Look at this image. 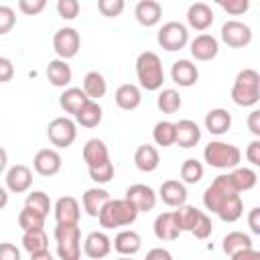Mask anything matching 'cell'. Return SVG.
I'll return each instance as SVG.
<instances>
[{"label": "cell", "mask_w": 260, "mask_h": 260, "mask_svg": "<svg viewBox=\"0 0 260 260\" xmlns=\"http://www.w3.org/2000/svg\"><path fill=\"white\" fill-rule=\"evenodd\" d=\"M203 205L207 207V211L215 213L219 219L223 221H238L244 213V201L240 197V193L234 191L228 173L217 175L211 185L203 191Z\"/></svg>", "instance_id": "obj_1"}, {"label": "cell", "mask_w": 260, "mask_h": 260, "mask_svg": "<svg viewBox=\"0 0 260 260\" xmlns=\"http://www.w3.org/2000/svg\"><path fill=\"white\" fill-rule=\"evenodd\" d=\"M232 100L236 106H242V108H250V106L258 104V100H260V75L256 69L246 67V69L238 71L234 85H232Z\"/></svg>", "instance_id": "obj_2"}, {"label": "cell", "mask_w": 260, "mask_h": 260, "mask_svg": "<svg viewBox=\"0 0 260 260\" xmlns=\"http://www.w3.org/2000/svg\"><path fill=\"white\" fill-rule=\"evenodd\" d=\"M98 10L102 12V16L114 18V16L122 14V10H124V0H100V2H98Z\"/></svg>", "instance_id": "obj_45"}, {"label": "cell", "mask_w": 260, "mask_h": 260, "mask_svg": "<svg viewBox=\"0 0 260 260\" xmlns=\"http://www.w3.org/2000/svg\"><path fill=\"white\" fill-rule=\"evenodd\" d=\"M45 73H47V79H49L55 87H65V85H69V81H71V77H73L69 63L63 61V59H53V61H49Z\"/></svg>", "instance_id": "obj_30"}, {"label": "cell", "mask_w": 260, "mask_h": 260, "mask_svg": "<svg viewBox=\"0 0 260 260\" xmlns=\"http://www.w3.org/2000/svg\"><path fill=\"white\" fill-rule=\"evenodd\" d=\"M152 138L158 146H173L175 144V122H169V120L156 122L152 130Z\"/></svg>", "instance_id": "obj_37"}, {"label": "cell", "mask_w": 260, "mask_h": 260, "mask_svg": "<svg viewBox=\"0 0 260 260\" xmlns=\"http://www.w3.org/2000/svg\"><path fill=\"white\" fill-rule=\"evenodd\" d=\"M0 260H20V250L10 242H0Z\"/></svg>", "instance_id": "obj_49"}, {"label": "cell", "mask_w": 260, "mask_h": 260, "mask_svg": "<svg viewBox=\"0 0 260 260\" xmlns=\"http://www.w3.org/2000/svg\"><path fill=\"white\" fill-rule=\"evenodd\" d=\"M189 49H191V55H193L197 61H211V59H215L217 53H219V43H217V39H215L213 35L201 32V35H197V37L191 41Z\"/></svg>", "instance_id": "obj_14"}, {"label": "cell", "mask_w": 260, "mask_h": 260, "mask_svg": "<svg viewBox=\"0 0 260 260\" xmlns=\"http://www.w3.org/2000/svg\"><path fill=\"white\" fill-rule=\"evenodd\" d=\"M221 248H223V252H225L228 256H232V254H236V252H240V250L252 248V238H250L248 234L236 230V232H230V234L223 238Z\"/></svg>", "instance_id": "obj_36"}, {"label": "cell", "mask_w": 260, "mask_h": 260, "mask_svg": "<svg viewBox=\"0 0 260 260\" xmlns=\"http://www.w3.org/2000/svg\"><path fill=\"white\" fill-rule=\"evenodd\" d=\"M232 260H260V252L254 250V248H246V250H240L236 254L230 256Z\"/></svg>", "instance_id": "obj_55"}, {"label": "cell", "mask_w": 260, "mask_h": 260, "mask_svg": "<svg viewBox=\"0 0 260 260\" xmlns=\"http://www.w3.org/2000/svg\"><path fill=\"white\" fill-rule=\"evenodd\" d=\"M87 100H89V98L83 93L81 87H67V89L59 95V106H61L67 114H73V116H75Z\"/></svg>", "instance_id": "obj_33"}, {"label": "cell", "mask_w": 260, "mask_h": 260, "mask_svg": "<svg viewBox=\"0 0 260 260\" xmlns=\"http://www.w3.org/2000/svg\"><path fill=\"white\" fill-rule=\"evenodd\" d=\"M228 179L234 187L236 193H244V191H250L256 187L258 183V175L254 169H248V167H236L228 173Z\"/></svg>", "instance_id": "obj_24"}, {"label": "cell", "mask_w": 260, "mask_h": 260, "mask_svg": "<svg viewBox=\"0 0 260 260\" xmlns=\"http://www.w3.org/2000/svg\"><path fill=\"white\" fill-rule=\"evenodd\" d=\"M116 260H134L132 256H120V258H116Z\"/></svg>", "instance_id": "obj_59"}, {"label": "cell", "mask_w": 260, "mask_h": 260, "mask_svg": "<svg viewBox=\"0 0 260 260\" xmlns=\"http://www.w3.org/2000/svg\"><path fill=\"white\" fill-rule=\"evenodd\" d=\"M16 24V12L8 4H0V35H6Z\"/></svg>", "instance_id": "obj_44"}, {"label": "cell", "mask_w": 260, "mask_h": 260, "mask_svg": "<svg viewBox=\"0 0 260 260\" xmlns=\"http://www.w3.org/2000/svg\"><path fill=\"white\" fill-rule=\"evenodd\" d=\"M45 6H47L45 0H18V8H20V12L26 14V16L39 14L41 10H45Z\"/></svg>", "instance_id": "obj_48"}, {"label": "cell", "mask_w": 260, "mask_h": 260, "mask_svg": "<svg viewBox=\"0 0 260 260\" xmlns=\"http://www.w3.org/2000/svg\"><path fill=\"white\" fill-rule=\"evenodd\" d=\"M160 162V156H158V150L152 146V144H140L134 152V165L138 171L142 173H152Z\"/></svg>", "instance_id": "obj_29"}, {"label": "cell", "mask_w": 260, "mask_h": 260, "mask_svg": "<svg viewBox=\"0 0 260 260\" xmlns=\"http://www.w3.org/2000/svg\"><path fill=\"white\" fill-rule=\"evenodd\" d=\"M8 205V191L4 187H0V209H4Z\"/></svg>", "instance_id": "obj_58"}, {"label": "cell", "mask_w": 260, "mask_h": 260, "mask_svg": "<svg viewBox=\"0 0 260 260\" xmlns=\"http://www.w3.org/2000/svg\"><path fill=\"white\" fill-rule=\"evenodd\" d=\"M152 230H154V236L158 240H165V242H173V240H177L183 234L175 211H165V213L156 215Z\"/></svg>", "instance_id": "obj_15"}, {"label": "cell", "mask_w": 260, "mask_h": 260, "mask_svg": "<svg viewBox=\"0 0 260 260\" xmlns=\"http://www.w3.org/2000/svg\"><path fill=\"white\" fill-rule=\"evenodd\" d=\"M30 260H55V258L51 256V252H49V250H45V252H37V254H30Z\"/></svg>", "instance_id": "obj_56"}, {"label": "cell", "mask_w": 260, "mask_h": 260, "mask_svg": "<svg viewBox=\"0 0 260 260\" xmlns=\"http://www.w3.org/2000/svg\"><path fill=\"white\" fill-rule=\"evenodd\" d=\"M114 102L118 108L130 112V110H136L142 102V93H140V87L134 85V83H122L116 93H114Z\"/></svg>", "instance_id": "obj_23"}, {"label": "cell", "mask_w": 260, "mask_h": 260, "mask_svg": "<svg viewBox=\"0 0 260 260\" xmlns=\"http://www.w3.org/2000/svg\"><path fill=\"white\" fill-rule=\"evenodd\" d=\"M248 128H250V132L256 138H260V110H252L250 112V116H248Z\"/></svg>", "instance_id": "obj_52"}, {"label": "cell", "mask_w": 260, "mask_h": 260, "mask_svg": "<svg viewBox=\"0 0 260 260\" xmlns=\"http://www.w3.org/2000/svg\"><path fill=\"white\" fill-rule=\"evenodd\" d=\"M6 162H8V152L0 146V173H4V169H6Z\"/></svg>", "instance_id": "obj_57"}, {"label": "cell", "mask_w": 260, "mask_h": 260, "mask_svg": "<svg viewBox=\"0 0 260 260\" xmlns=\"http://www.w3.org/2000/svg\"><path fill=\"white\" fill-rule=\"evenodd\" d=\"M102 106L93 100H87L81 110L75 114V124L83 126V128H95L100 122H102Z\"/></svg>", "instance_id": "obj_32"}, {"label": "cell", "mask_w": 260, "mask_h": 260, "mask_svg": "<svg viewBox=\"0 0 260 260\" xmlns=\"http://www.w3.org/2000/svg\"><path fill=\"white\" fill-rule=\"evenodd\" d=\"M83 160L87 162V169L108 162L110 160V152H108L106 142L100 140V138H89L85 142V146H83Z\"/></svg>", "instance_id": "obj_27"}, {"label": "cell", "mask_w": 260, "mask_h": 260, "mask_svg": "<svg viewBox=\"0 0 260 260\" xmlns=\"http://www.w3.org/2000/svg\"><path fill=\"white\" fill-rule=\"evenodd\" d=\"M18 225L22 228V232L43 230L45 228V215H41L39 211L30 209V207H22L20 213H18Z\"/></svg>", "instance_id": "obj_38"}, {"label": "cell", "mask_w": 260, "mask_h": 260, "mask_svg": "<svg viewBox=\"0 0 260 260\" xmlns=\"http://www.w3.org/2000/svg\"><path fill=\"white\" fill-rule=\"evenodd\" d=\"M246 158H248V162H252L254 167L260 165V140H258V138H254V140L248 144V148H246Z\"/></svg>", "instance_id": "obj_51"}, {"label": "cell", "mask_w": 260, "mask_h": 260, "mask_svg": "<svg viewBox=\"0 0 260 260\" xmlns=\"http://www.w3.org/2000/svg\"><path fill=\"white\" fill-rule=\"evenodd\" d=\"M79 2L77 0H59L57 2V12L61 18L65 20H73L77 14H79Z\"/></svg>", "instance_id": "obj_46"}, {"label": "cell", "mask_w": 260, "mask_h": 260, "mask_svg": "<svg viewBox=\"0 0 260 260\" xmlns=\"http://www.w3.org/2000/svg\"><path fill=\"white\" fill-rule=\"evenodd\" d=\"M81 37L73 26H63L53 35V49L59 55V59L67 61L79 53Z\"/></svg>", "instance_id": "obj_9"}, {"label": "cell", "mask_w": 260, "mask_h": 260, "mask_svg": "<svg viewBox=\"0 0 260 260\" xmlns=\"http://www.w3.org/2000/svg\"><path fill=\"white\" fill-rule=\"evenodd\" d=\"M87 173H89L91 181H95L98 185L110 183V181L114 179V162H112V160H108V162H104V165L91 167V169H87Z\"/></svg>", "instance_id": "obj_42"}, {"label": "cell", "mask_w": 260, "mask_h": 260, "mask_svg": "<svg viewBox=\"0 0 260 260\" xmlns=\"http://www.w3.org/2000/svg\"><path fill=\"white\" fill-rule=\"evenodd\" d=\"M158 197L171 207H181L187 201V187L177 179L162 181V185L158 187Z\"/></svg>", "instance_id": "obj_21"}, {"label": "cell", "mask_w": 260, "mask_h": 260, "mask_svg": "<svg viewBox=\"0 0 260 260\" xmlns=\"http://www.w3.org/2000/svg\"><path fill=\"white\" fill-rule=\"evenodd\" d=\"M126 199L140 211H150L154 209L156 205V193L152 187L144 185V183H136V185H130L126 189Z\"/></svg>", "instance_id": "obj_12"}, {"label": "cell", "mask_w": 260, "mask_h": 260, "mask_svg": "<svg viewBox=\"0 0 260 260\" xmlns=\"http://www.w3.org/2000/svg\"><path fill=\"white\" fill-rule=\"evenodd\" d=\"M83 93L89 98V100H93V102H98L100 98H104L106 95V91H108V83H106V77L100 73V71H89V73H85V77H83Z\"/></svg>", "instance_id": "obj_31"}, {"label": "cell", "mask_w": 260, "mask_h": 260, "mask_svg": "<svg viewBox=\"0 0 260 260\" xmlns=\"http://www.w3.org/2000/svg\"><path fill=\"white\" fill-rule=\"evenodd\" d=\"M47 136H49V142L57 148H69L75 138H77V126L71 118L67 116H59L55 120L49 122L47 126Z\"/></svg>", "instance_id": "obj_8"}, {"label": "cell", "mask_w": 260, "mask_h": 260, "mask_svg": "<svg viewBox=\"0 0 260 260\" xmlns=\"http://www.w3.org/2000/svg\"><path fill=\"white\" fill-rule=\"evenodd\" d=\"M110 250H112V240L108 238L106 232H89L83 240V254L91 260L106 258Z\"/></svg>", "instance_id": "obj_13"}, {"label": "cell", "mask_w": 260, "mask_h": 260, "mask_svg": "<svg viewBox=\"0 0 260 260\" xmlns=\"http://www.w3.org/2000/svg\"><path fill=\"white\" fill-rule=\"evenodd\" d=\"M211 230H213V225H211L209 215L201 211L199 217H197V221H195V225H193V230H191V234H193L197 240H205V238L211 236Z\"/></svg>", "instance_id": "obj_43"}, {"label": "cell", "mask_w": 260, "mask_h": 260, "mask_svg": "<svg viewBox=\"0 0 260 260\" xmlns=\"http://www.w3.org/2000/svg\"><path fill=\"white\" fill-rule=\"evenodd\" d=\"M201 140V128L193 120H179L175 124V144L181 148H193Z\"/></svg>", "instance_id": "obj_17"}, {"label": "cell", "mask_w": 260, "mask_h": 260, "mask_svg": "<svg viewBox=\"0 0 260 260\" xmlns=\"http://www.w3.org/2000/svg\"><path fill=\"white\" fill-rule=\"evenodd\" d=\"M213 10L209 4L205 2H193L189 8H187V24L195 30H205L213 24Z\"/></svg>", "instance_id": "obj_18"}, {"label": "cell", "mask_w": 260, "mask_h": 260, "mask_svg": "<svg viewBox=\"0 0 260 260\" xmlns=\"http://www.w3.org/2000/svg\"><path fill=\"white\" fill-rule=\"evenodd\" d=\"M175 213H177V219H179L181 232H191L201 211H199L197 207H193V205H181V207H177V211H175Z\"/></svg>", "instance_id": "obj_41"}, {"label": "cell", "mask_w": 260, "mask_h": 260, "mask_svg": "<svg viewBox=\"0 0 260 260\" xmlns=\"http://www.w3.org/2000/svg\"><path fill=\"white\" fill-rule=\"evenodd\" d=\"M110 199H112V197H110V193H108L106 189H102V187H91V189H87V191L83 193L81 203H83V209H85L87 215L98 217L100 211L104 209V205H106Z\"/></svg>", "instance_id": "obj_25"}, {"label": "cell", "mask_w": 260, "mask_h": 260, "mask_svg": "<svg viewBox=\"0 0 260 260\" xmlns=\"http://www.w3.org/2000/svg\"><path fill=\"white\" fill-rule=\"evenodd\" d=\"M14 77V65L8 57H0V83H6Z\"/></svg>", "instance_id": "obj_50"}, {"label": "cell", "mask_w": 260, "mask_h": 260, "mask_svg": "<svg viewBox=\"0 0 260 260\" xmlns=\"http://www.w3.org/2000/svg\"><path fill=\"white\" fill-rule=\"evenodd\" d=\"M156 43L165 49V51H181L187 43H189V30L183 22L179 20H169L165 22L158 32H156Z\"/></svg>", "instance_id": "obj_7"}, {"label": "cell", "mask_w": 260, "mask_h": 260, "mask_svg": "<svg viewBox=\"0 0 260 260\" xmlns=\"http://www.w3.org/2000/svg\"><path fill=\"white\" fill-rule=\"evenodd\" d=\"M228 14H234V16H240L244 12H248L250 8V2L248 0H219L217 2Z\"/></svg>", "instance_id": "obj_47"}, {"label": "cell", "mask_w": 260, "mask_h": 260, "mask_svg": "<svg viewBox=\"0 0 260 260\" xmlns=\"http://www.w3.org/2000/svg\"><path fill=\"white\" fill-rule=\"evenodd\" d=\"M142 248V240L134 230H122L114 238V250L120 256H134Z\"/></svg>", "instance_id": "obj_26"}, {"label": "cell", "mask_w": 260, "mask_h": 260, "mask_svg": "<svg viewBox=\"0 0 260 260\" xmlns=\"http://www.w3.org/2000/svg\"><path fill=\"white\" fill-rule=\"evenodd\" d=\"M219 37L228 47L242 49L252 43V28L248 24H244L242 20H225L221 24Z\"/></svg>", "instance_id": "obj_10"}, {"label": "cell", "mask_w": 260, "mask_h": 260, "mask_svg": "<svg viewBox=\"0 0 260 260\" xmlns=\"http://www.w3.org/2000/svg\"><path fill=\"white\" fill-rule=\"evenodd\" d=\"M171 77L179 87H191L199 79V69L189 59H179L171 67Z\"/></svg>", "instance_id": "obj_19"}, {"label": "cell", "mask_w": 260, "mask_h": 260, "mask_svg": "<svg viewBox=\"0 0 260 260\" xmlns=\"http://www.w3.org/2000/svg\"><path fill=\"white\" fill-rule=\"evenodd\" d=\"M248 225L252 234H260V207H252L248 213Z\"/></svg>", "instance_id": "obj_53"}, {"label": "cell", "mask_w": 260, "mask_h": 260, "mask_svg": "<svg viewBox=\"0 0 260 260\" xmlns=\"http://www.w3.org/2000/svg\"><path fill=\"white\" fill-rule=\"evenodd\" d=\"M61 154L55 148H41L35 158H32V169L41 175V177H53L61 171Z\"/></svg>", "instance_id": "obj_11"}, {"label": "cell", "mask_w": 260, "mask_h": 260, "mask_svg": "<svg viewBox=\"0 0 260 260\" xmlns=\"http://www.w3.org/2000/svg\"><path fill=\"white\" fill-rule=\"evenodd\" d=\"M22 248L28 254H37V252H45L49 250V238L45 234V230H28L22 234Z\"/></svg>", "instance_id": "obj_34"}, {"label": "cell", "mask_w": 260, "mask_h": 260, "mask_svg": "<svg viewBox=\"0 0 260 260\" xmlns=\"http://www.w3.org/2000/svg\"><path fill=\"white\" fill-rule=\"evenodd\" d=\"M24 207H30V209H35V211H39L41 215L47 217L49 211H51V199L45 191H30L24 199Z\"/></svg>", "instance_id": "obj_40"}, {"label": "cell", "mask_w": 260, "mask_h": 260, "mask_svg": "<svg viewBox=\"0 0 260 260\" xmlns=\"http://www.w3.org/2000/svg\"><path fill=\"white\" fill-rule=\"evenodd\" d=\"M203 165L197 160V158H187L183 165H181V183H189V185H195L203 179Z\"/></svg>", "instance_id": "obj_39"}, {"label": "cell", "mask_w": 260, "mask_h": 260, "mask_svg": "<svg viewBox=\"0 0 260 260\" xmlns=\"http://www.w3.org/2000/svg\"><path fill=\"white\" fill-rule=\"evenodd\" d=\"M138 217V209L126 199H110L104 209L100 211L98 219L100 225L106 230H114V228H124V225H132Z\"/></svg>", "instance_id": "obj_4"}, {"label": "cell", "mask_w": 260, "mask_h": 260, "mask_svg": "<svg viewBox=\"0 0 260 260\" xmlns=\"http://www.w3.org/2000/svg\"><path fill=\"white\" fill-rule=\"evenodd\" d=\"M230 126H232V116H230L228 110H223V108H213V110H209V112L205 114V130H209V134L219 136V134L228 132Z\"/></svg>", "instance_id": "obj_28"}, {"label": "cell", "mask_w": 260, "mask_h": 260, "mask_svg": "<svg viewBox=\"0 0 260 260\" xmlns=\"http://www.w3.org/2000/svg\"><path fill=\"white\" fill-rule=\"evenodd\" d=\"M144 260H173V254L167 248H152V250H148Z\"/></svg>", "instance_id": "obj_54"}, {"label": "cell", "mask_w": 260, "mask_h": 260, "mask_svg": "<svg viewBox=\"0 0 260 260\" xmlns=\"http://www.w3.org/2000/svg\"><path fill=\"white\" fill-rule=\"evenodd\" d=\"M203 158L209 167L215 169H225L232 171L240 165L242 160V152L238 146L230 144V142H221V140H211L205 148H203Z\"/></svg>", "instance_id": "obj_6"}, {"label": "cell", "mask_w": 260, "mask_h": 260, "mask_svg": "<svg viewBox=\"0 0 260 260\" xmlns=\"http://www.w3.org/2000/svg\"><path fill=\"white\" fill-rule=\"evenodd\" d=\"M55 219L57 223H79V217H81V209H79V201L71 195H65V197H59L57 203H55Z\"/></svg>", "instance_id": "obj_20"}, {"label": "cell", "mask_w": 260, "mask_h": 260, "mask_svg": "<svg viewBox=\"0 0 260 260\" xmlns=\"http://www.w3.org/2000/svg\"><path fill=\"white\" fill-rule=\"evenodd\" d=\"M59 260H79L81 256V230L79 223H57L55 228Z\"/></svg>", "instance_id": "obj_5"}, {"label": "cell", "mask_w": 260, "mask_h": 260, "mask_svg": "<svg viewBox=\"0 0 260 260\" xmlns=\"http://www.w3.org/2000/svg\"><path fill=\"white\" fill-rule=\"evenodd\" d=\"M6 189L10 193H26L32 185V171L26 165H14L6 171Z\"/></svg>", "instance_id": "obj_16"}, {"label": "cell", "mask_w": 260, "mask_h": 260, "mask_svg": "<svg viewBox=\"0 0 260 260\" xmlns=\"http://www.w3.org/2000/svg\"><path fill=\"white\" fill-rule=\"evenodd\" d=\"M134 16L142 26H154L162 18V6L156 0H140L134 6Z\"/></svg>", "instance_id": "obj_22"}, {"label": "cell", "mask_w": 260, "mask_h": 260, "mask_svg": "<svg viewBox=\"0 0 260 260\" xmlns=\"http://www.w3.org/2000/svg\"><path fill=\"white\" fill-rule=\"evenodd\" d=\"M136 77L140 87H144L146 91H156L162 87L165 71L160 57L154 51H142L136 57Z\"/></svg>", "instance_id": "obj_3"}, {"label": "cell", "mask_w": 260, "mask_h": 260, "mask_svg": "<svg viewBox=\"0 0 260 260\" xmlns=\"http://www.w3.org/2000/svg\"><path fill=\"white\" fill-rule=\"evenodd\" d=\"M181 104H183V100H181L179 91L173 89V87L160 89L158 95H156V106H158V110L162 114H175V112H179Z\"/></svg>", "instance_id": "obj_35"}]
</instances>
